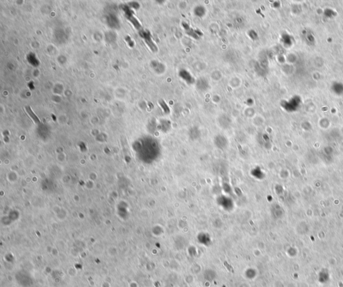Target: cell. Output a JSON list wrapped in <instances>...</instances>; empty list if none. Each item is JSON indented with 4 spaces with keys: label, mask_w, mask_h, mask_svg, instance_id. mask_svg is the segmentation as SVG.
<instances>
[{
    "label": "cell",
    "mask_w": 343,
    "mask_h": 287,
    "mask_svg": "<svg viewBox=\"0 0 343 287\" xmlns=\"http://www.w3.org/2000/svg\"><path fill=\"white\" fill-rule=\"evenodd\" d=\"M141 35L142 37L144 38L145 42L148 45V46L150 48L151 50H152L153 52H156L157 49V47L156 46V44L154 43V42L151 40V35L148 32H142L141 33Z\"/></svg>",
    "instance_id": "obj_1"
},
{
    "label": "cell",
    "mask_w": 343,
    "mask_h": 287,
    "mask_svg": "<svg viewBox=\"0 0 343 287\" xmlns=\"http://www.w3.org/2000/svg\"><path fill=\"white\" fill-rule=\"evenodd\" d=\"M26 111H27L28 113V114L30 115V117L32 118V119L34 120V122H35L36 123H39L40 122V120H39V118H38L37 116H36V115H35L33 111L32 110V109H31L30 107H26Z\"/></svg>",
    "instance_id": "obj_2"
},
{
    "label": "cell",
    "mask_w": 343,
    "mask_h": 287,
    "mask_svg": "<svg viewBox=\"0 0 343 287\" xmlns=\"http://www.w3.org/2000/svg\"><path fill=\"white\" fill-rule=\"evenodd\" d=\"M181 74H183V75H184V76H181V77H182V78H184V80H186V81H190V82H191V80L192 79V78L191 77V75L189 74V73L187 72L186 71H184L183 72H181Z\"/></svg>",
    "instance_id": "obj_3"
}]
</instances>
